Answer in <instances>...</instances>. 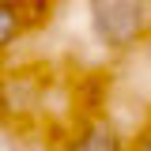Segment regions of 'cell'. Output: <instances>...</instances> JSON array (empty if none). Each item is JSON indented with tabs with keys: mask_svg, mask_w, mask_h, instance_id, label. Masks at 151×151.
Wrapping results in <instances>:
<instances>
[{
	"mask_svg": "<svg viewBox=\"0 0 151 151\" xmlns=\"http://www.w3.org/2000/svg\"><path fill=\"white\" fill-rule=\"evenodd\" d=\"M87 19L106 49L125 53L151 34V0H87Z\"/></svg>",
	"mask_w": 151,
	"mask_h": 151,
	"instance_id": "obj_1",
	"label": "cell"
},
{
	"mask_svg": "<svg viewBox=\"0 0 151 151\" xmlns=\"http://www.w3.org/2000/svg\"><path fill=\"white\" fill-rule=\"evenodd\" d=\"M15 34H19V12H15V4L0 0V53L12 45Z\"/></svg>",
	"mask_w": 151,
	"mask_h": 151,
	"instance_id": "obj_3",
	"label": "cell"
},
{
	"mask_svg": "<svg viewBox=\"0 0 151 151\" xmlns=\"http://www.w3.org/2000/svg\"><path fill=\"white\" fill-rule=\"evenodd\" d=\"M68 151H129V140L110 117H91L68 136Z\"/></svg>",
	"mask_w": 151,
	"mask_h": 151,
	"instance_id": "obj_2",
	"label": "cell"
},
{
	"mask_svg": "<svg viewBox=\"0 0 151 151\" xmlns=\"http://www.w3.org/2000/svg\"><path fill=\"white\" fill-rule=\"evenodd\" d=\"M129 151H151V125L140 132V140H136V144H129Z\"/></svg>",
	"mask_w": 151,
	"mask_h": 151,
	"instance_id": "obj_4",
	"label": "cell"
}]
</instances>
